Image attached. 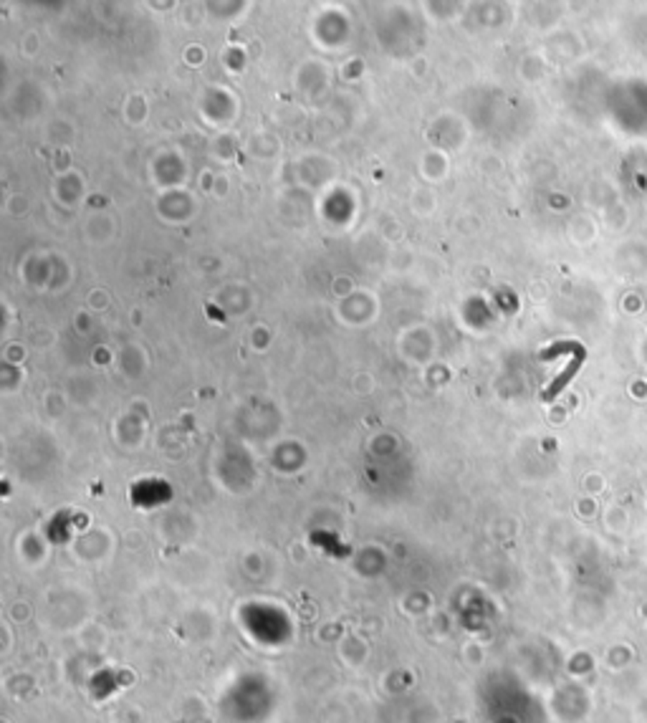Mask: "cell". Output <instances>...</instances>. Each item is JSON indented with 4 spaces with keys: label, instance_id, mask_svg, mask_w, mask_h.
<instances>
[{
    "label": "cell",
    "instance_id": "1",
    "mask_svg": "<svg viewBox=\"0 0 647 723\" xmlns=\"http://www.w3.org/2000/svg\"><path fill=\"white\" fill-rule=\"evenodd\" d=\"M582 359H584V357H582V354H579V357H574L572 362H569V365H566V370L561 372L559 377L554 379L551 384H549L547 390H544V400H554V397H556L561 390H564L566 384H569V379H572L574 374H577V370H579V367H582Z\"/></svg>",
    "mask_w": 647,
    "mask_h": 723
}]
</instances>
